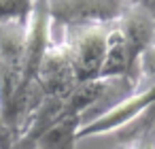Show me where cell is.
Instances as JSON below:
<instances>
[{
    "instance_id": "obj_1",
    "label": "cell",
    "mask_w": 155,
    "mask_h": 149,
    "mask_svg": "<svg viewBox=\"0 0 155 149\" xmlns=\"http://www.w3.org/2000/svg\"><path fill=\"white\" fill-rule=\"evenodd\" d=\"M110 24L104 26H74L66 28L64 45L70 53L77 85L102 79V66L106 56V36Z\"/></svg>"
},
{
    "instance_id": "obj_2",
    "label": "cell",
    "mask_w": 155,
    "mask_h": 149,
    "mask_svg": "<svg viewBox=\"0 0 155 149\" xmlns=\"http://www.w3.org/2000/svg\"><path fill=\"white\" fill-rule=\"evenodd\" d=\"M130 0H47L53 26H104L115 24L127 9Z\"/></svg>"
},
{
    "instance_id": "obj_3",
    "label": "cell",
    "mask_w": 155,
    "mask_h": 149,
    "mask_svg": "<svg viewBox=\"0 0 155 149\" xmlns=\"http://www.w3.org/2000/svg\"><path fill=\"white\" fill-rule=\"evenodd\" d=\"M153 102H155V83H149L144 90L132 92L125 100L113 104L110 109H106L102 115L94 117L91 121L81 124L77 136L79 138H85V136H98V134H106V132L121 130L127 124H132L136 117H140Z\"/></svg>"
},
{
    "instance_id": "obj_4",
    "label": "cell",
    "mask_w": 155,
    "mask_h": 149,
    "mask_svg": "<svg viewBox=\"0 0 155 149\" xmlns=\"http://www.w3.org/2000/svg\"><path fill=\"white\" fill-rule=\"evenodd\" d=\"M83 115H70L47 128L32 145L30 149H74V143L79 141V128H81Z\"/></svg>"
},
{
    "instance_id": "obj_5",
    "label": "cell",
    "mask_w": 155,
    "mask_h": 149,
    "mask_svg": "<svg viewBox=\"0 0 155 149\" xmlns=\"http://www.w3.org/2000/svg\"><path fill=\"white\" fill-rule=\"evenodd\" d=\"M36 0H0V24L28 22Z\"/></svg>"
},
{
    "instance_id": "obj_6",
    "label": "cell",
    "mask_w": 155,
    "mask_h": 149,
    "mask_svg": "<svg viewBox=\"0 0 155 149\" xmlns=\"http://www.w3.org/2000/svg\"><path fill=\"white\" fill-rule=\"evenodd\" d=\"M140 77L155 83V43L140 56Z\"/></svg>"
},
{
    "instance_id": "obj_7",
    "label": "cell",
    "mask_w": 155,
    "mask_h": 149,
    "mask_svg": "<svg viewBox=\"0 0 155 149\" xmlns=\"http://www.w3.org/2000/svg\"><path fill=\"white\" fill-rule=\"evenodd\" d=\"M0 149H13V132L9 130L2 111H0Z\"/></svg>"
},
{
    "instance_id": "obj_8",
    "label": "cell",
    "mask_w": 155,
    "mask_h": 149,
    "mask_svg": "<svg viewBox=\"0 0 155 149\" xmlns=\"http://www.w3.org/2000/svg\"><path fill=\"white\" fill-rule=\"evenodd\" d=\"M115 149H127V145H117Z\"/></svg>"
}]
</instances>
